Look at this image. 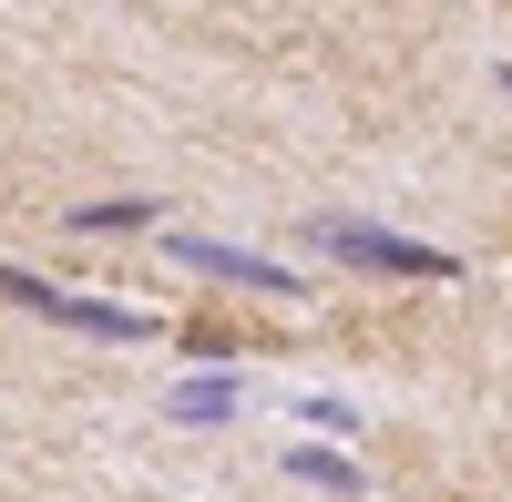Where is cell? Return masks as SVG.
Segmentation results:
<instances>
[{"instance_id":"cell-1","label":"cell","mask_w":512,"mask_h":502,"mask_svg":"<svg viewBox=\"0 0 512 502\" xmlns=\"http://www.w3.org/2000/svg\"><path fill=\"white\" fill-rule=\"evenodd\" d=\"M308 246H318V257H338V267H359V277H420V287H431V277H461L451 246H420V236L369 226V216H318Z\"/></svg>"},{"instance_id":"cell-2","label":"cell","mask_w":512,"mask_h":502,"mask_svg":"<svg viewBox=\"0 0 512 502\" xmlns=\"http://www.w3.org/2000/svg\"><path fill=\"white\" fill-rule=\"evenodd\" d=\"M0 298L11 308H41L52 328H72V339H164V328L144 318V308H123V298H72V287H52V277H31V267H0Z\"/></svg>"},{"instance_id":"cell-3","label":"cell","mask_w":512,"mask_h":502,"mask_svg":"<svg viewBox=\"0 0 512 502\" xmlns=\"http://www.w3.org/2000/svg\"><path fill=\"white\" fill-rule=\"evenodd\" d=\"M164 257H175V267H195V277H226V287H256V298H308V277H297L287 257H256V246H226V236H195V226H175V236H164Z\"/></svg>"},{"instance_id":"cell-4","label":"cell","mask_w":512,"mask_h":502,"mask_svg":"<svg viewBox=\"0 0 512 502\" xmlns=\"http://www.w3.org/2000/svg\"><path fill=\"white\" fill-rule=\"evenodd\" d=\"M287 482H308V492H369V462L338 451V441H287Z\"/></svg>"},{"instance_id":"cell-5","label":"cell","mask_w":512,"mask_h":502,"mask_svg":"<svg viewBox=\"0 0 512 502\" xmlns=\"http://www.w3.org/2000/svg\"><path fill=\"white\" fill-rule=\"evenodd\" d=\"M164 410H175V421H195V431H226L236 410H246V390L226 380V369H216V380L195 369V380H175V390H164Z\"/></svg>"},{"instance_id":"cell-6","label":"cell","mask_w":512,"mask_h":502,"mask_svg":"<svg viewBox=\"0 0 512 502\" xmlns=\"http://www.w3.org/2000/svg\"><path fill=\"white\" fill-rule=\"evenodd\" d=\"M72 226L82 236H144V226H164V205L154 195H103V205H72Z\"/></svg>"},{"instance_id":"cell-7","label":"cell","mask_w":512,"mask_h":502,"mask_svg":"<svg viewBox=\"0 0 512 502\" xmlns=\"http://www.w3.org/2000/svg\"><path fill=\"white\" fill-rule=\"evenodd\" d=\"M297 421H318L328 441H359V431H369V421H359V400H349V390H308V400H297Z\"/></svg>"},{"instance_id":"cell-8","label":"cell","mask_w":512,"mask_h":502,"mask_svg":"<svg viewBox=\"0 0 512 502\" xmlns=\"http://www.w3.org/2000/svg\"><path fill=\"white\" fill-rule=\"evenodd\" d=\"M502 93H512V62H502Z\"/></svg>"}]
</instances>
